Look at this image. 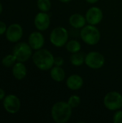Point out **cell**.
I'll return each mask as SVG.
<instances>
[{
	"instance_id": "1",
	"label": "cell",
	"mask_w": 122,
	"mask_h": 123,
	"mask_svg": "<svg viewBox=\"0 0 122 123\" xmlns=\"http://www.w3.org/2000/svg\"><path fill=\"white\" fill-rule=\"evenodd\" d=\"M73 108L67 102L59 101L55 102L51 108V117L56 123H66L72 116Z\"/></svg>"
},
{
	"instance_id": "2",
	"label": "cell",
	"mask_w": 122,
	"mask_h": 123,
	"mask_svg": "<svg viewBox=\"0 0 122 123\" xmlns=\"http://www.w3.org/2000/svg\"><path fill=\"white\" fill-rule=\"evenodd\" d=\"M32 57L35 66L41 71L50 70L54 66L55 57L52 53L47 49L41 48L35 50Z\"/></svg>"
},
{
	"instance_id": "3",
	"label": "cell",
	"mask_w": 122,
	"mask_h": 123,
	"mask_svg": "<svg viewBox=\"0 0 122 123\" xmlns=\"http://www.w3.org/2000/svg\"><path fill=\"white\" fill-rule=\"evenodd\" d=\"M80 36L83 43L88 45H96L101 40V32L96 25H86L80 32Z\"/></svg>"
},
{
	"instance_id": "4",
	"label": "cell",
	"mask_w": 122,
	"mask_h": 123,
	"mask_svg": "<svg viewBox=\"0 0 122 123\" xmlns=\"http://www.w3.org/2000/svg\"><path fill=\"white\" fill-rule=\"evenodd\" d=\"M69 32L63 27H55L50 34V42L57 48H62L68 41Z\"/></svg>"
},
{
	"instance_id": "5",
	"label": "cell",
	"mask_w": 122,
	"mask_h": 123,
	"mask_svg": "<svg viewBox=\"0 0 122 123\" xmlns=\"http://www.w3.org/2000/svg\"><path fill=\"white\" fill-rule=\"evenodd\" d=\"M104 105L110 111H116L122 109V94L116 91L108 92L104 98Z\"/></svg>"
},
{
	"instance_id": "6",
	"label": "cell",
	"mask_w": 122,
	"mask_h": 123,
	"mask_svg": "<svg viewBox=\"0 0 122 123\" xmlns=\"http://www.w3.org/2000/svg\"><path fill=\"white\" fill-rule=\"evenodd\" d=\"M12 54L15 56L17 61L24 63L32 56V48L29 43L25 42L19 43L14 47Z\"/></svg>"
},
{
	"instance_id": "7",
	"label": "cell",
	"mask_w": 122,
	"mask_h": 123,
	"mask_svg": "<svg viewBox=\"0 0 122 123\" xmlns=\"http://www.w3.org/2000/svg\"><path fill=\"white\" fill-rule=\"evenodd\" d=\"M85 63L91 69H100L105 64V58L98 51H91L85 56Z\"/></svg>"
},
{
	"instance_id": "8",
	"label": "cell",
	"mask_w": 122,
	"mask_h": 123,
	"mask_svg": "<svg viewBox=\"0 0 122 123\" xmlns=\"http://www.w3.org/2000/svg\"><path fill=\"white\" fill-rule=\"evenodd\" d=\"M85 17L86 22L89 25H97L104 18V13L99 6H91L86 12Z\"/></svg>"
},
{
	"instance_id": "9",
	"label": "cell",
	"mask_w": 122,
	"mask_h": 123,
	"mask_svg": "<svg viewBox=\"0 0 122 123\" xmlns=\"http://www.w3.org/2000/svg\"><path fill=\"white\" fill-rule=\"evenodd\" d=\"M3 106L8 113L15 114L19 112L21 107V102L17 96L14 94H9L4 97Z\"/></svg>"
},
{
	"instance_id": "10",
	"label": "cell",
	"mask_w": 122,
	"mask_h": 123,
	"mask_svg": "<svg viewBox=\"0 0 122 123\" xmlns=\"http://www.w3.org/2000/svg\"><path fill=\"white\" fill-rule=\"evenodd\" d=\"M6 37L11 43H17L23 35V29L19 24L13 23L10 25L6 31Z\"/></svg>"
},
{
	"instance_id": "11",
	"label": "cell",
	"mask_w": 122,
	"mask_h": 123,
	"mask_svg": "<svg viewBox=\"0 0 122 123\" xmlns=\"http://www.w3.org/2000/svg\"><path fill=\"white\" fill-rule=\"evenodd\" d=\"M34 25L36 29L40 32L45 31L50 25V17L47 12H40L37 13L34 19Z\"/></svg>"
},
{
	"instance_id": "12",
	"label": "cell",
	"mask_w": 122,
	"mask_h": 123,
	"mask_svg": "<svg viewBox=\"0 0 122 123\" xmlns=\"http://www.w3.org/2000/svg\"><path fill=\"white\" fill-rule=\"evenodd\" d=\"M28 43L32 48V50H40L42 48L45 44L44 35L39 30L32 32L28 37Z\"/></svg>"
},
{
	"instance_id": "13",
	"label": "cell",
	"mask_w": 122,
	"mask_h": 123,
	"mask_svg": "<svg viewBox=\"0 0 122 123\" xmlns=\"http://www.w3.org/2000/svg\"><path fill=\"white\" fill-rule=\"evenodd\" d=\"M83 79L81 76L78 74H72L69 76L65 81L68 89L72 91H78L83 86Z\"/></svg>"
},
{
	"instance_id": "14",
	"label": "cell",
	"mask_w": 122,
	"mask_h": 123,
	"mask_svg": "<svg viewBox=\"0 0 122 123\" xmlns=\"http://www.w3.org/2000/svg\"><path fill=\"white\" fill-rule=\"evenodd\" d=\"M70 25L74 29H82L87 23L85 16L79 14L75 13L70 16L68 19Z\"/></svg>"
},
{
	"instance_id": "15",
	"label": "cell",
	"mask_w": 122,
	"mask_h": 123,
	"mask_svg": "<svg viewBox=\"0 0 122 123\" xmlns=\"http://www.w3.org/2000/svg\"><path fill=\"white\" fill-rule=\"evenodd\" d=\"M27 68L24 63L17 61L12 66V75L17 80H22L27 75Z\"/></svg>"
},
{
	"instance_id": "16",
	"label": "cell",
	"mask_w": 122,
	"mask_h": 123,
	"mask_svg": "<svg viewBox=\"0 0 122 123\" xmlns=\"http://www.w3.org/2000/svg\"><path fill=\"white\" fill-rule=\"evenodd\" d=\"M50 76L53 81L56 82H62L65 78V72L62 66H53L50 70Z\"/></svg>"
},
{
	"instance_id": "17",
	"label": "cell",
	"mask_w": 122,
	"mask_h": 123,
	"mask_svg": "<svg viewBox=\"0 0 122 123\" xmlns=\"http://www.w3.org/2000/svg\"><path fill=\"white\" fill-rule=\"evenodd\" d=\"M85 55L82 53L78 52L75 53H72L70 61V63L76 67H79L85 63Z\"/></svg>"
},
{
	"instance_id": "18",
	"label": "cell",
	"mask_w": 122,
	"mask_h": 123,
	"mask_svg": "<svg viewBox=\"0 0 122 123\" xmlns=\"http://www.w3.org/2000/svg\"><path fill=\"white\" fill-rule=\"evenodd\" d=\"M65 48L70 53H78L81 50V44L76 40H70L65 44Z\"/></svg>"
},
{
	"instance_id": "19",
	"label": "cell",
	"mask_w": 122,
	"mask_h": 123,
	"mask_svg": "<svg viewBox=\"0 0 122 123\" xmlns=\"http://www.w3.org/2000/svg\"><path fill=\"white\" fill-rule=\"evenodd\" d=\"M37 6L40 12H47L50 10L52 4L50 0H37Z\"/></svg>"
},
{
	"instance_id": "20",
	"label": "cell",
	"mask_w": 122,
	"mask_h": 123,
	"mask_svg": "<svg viewBox=\"0 0 122 123\" xmlns=\"http://www.w3.org/2000/svg\"><path fill=\"white\" fill-rule=\"evenodd\" d=\"M17 59L15 58V56L13 54H10V55H7L5 57L3 58V59L1 60V63L4 66L6 67V68H9L12 67L14 65V63H16Z\"/></svg>"
},
{
	"instance_id": "21",
	"label": "cell",
	"mask_w": 122,
	"mask_h": 123,
	"mask_svg": "<svg viewBox=\"0 0 122 123\" xmlns=\"http://www.w3.org/2000/svg\"><path fill=\"white\" fill-rule=\"evenodd\" d=\"M67 102L68 103V105H69L73 109L77 108V107H79V105H80L81 103V98L79 96L74 94V95L70 96V97L68 98Z\"/></svg>"
},
{
	"instance_id": "22",
	"label": "cell",
	"mask_w": 122,
	"mask_h": 123,
	"mask_svg": "<svg viewBox=\"0 0 122 123\" xmlns=\"http://www.w3.org/2000/svg\"><path fill=\"white\" fill-rule=\"evenodd\" d=\"M113 122L114 123H122V110L115 111L113 116Z\"/></svg>"
},
{
	"instance_id": "23",
	"label": "cell",
	"mask_w": 122,
	"mask_h": 123,
	"mask_svg": "<svg viewBox=\"0 0 122 123\" xmlns=\"http://www.w3.org/2000/svg\"><path fill=\"white\" fill-rule=\"evenodd\" d=\"M64 59L63 58H62L61 56H58L55 58L54 60V66H62L64 64Z\"/></svg>"
},
{
	"instance_id": "24",
	"label": "cell",
	"mask_w": 122,
	"mask_h": 123,
	"mask_svg": "<svg viewBox=\"0 0 122 123\" xmlns=\"http://www.w3.org/2000/svg\"><path fill=\"white\" fill-rule=\"evenodd\" d=\"M6 29L7 27H6V25L5 24V22L0 21V35L5 33L6 31Z\"/></svg>"
},
{
	"instance_id": "25",
	"label": "cell",
	"mask_w": 122,
	"mask_h": 123,
	"mask_svg": "<svg viewBox=\"0 0 122 123\" xmlns=\"http://www.w3.org/2000/svg\"><path fill=\"white\" fill-rule=\"evenodd\" d=\"M4 97H5V92L0 88V100L4 99Z\"/></svg>"
},
{
	"instance_id": "26",
	"label": "cell",
	"mask_w": 122,
	"mask_h": 123,
	"mask_svg": "<svg viewBox=\"0 0 122 123\" xmlns=\"http://www.w3.org/2000/svg\"><path fill=\"white\" fill-rule=\"evenodd\" d=\"M99 1V0H86V1H87L88 3L91 4H96V3H97Z\"/></svg>"
},
{
	"instance_id": "27",
	"label": "cell",
	"mask_w": 122,
	"mask_h": 123,
	"mask_svg": "<svg viewBox=\"0 0 122 123\" xmlns=\"http://www.w3.org/2000/svg\"><path fill=\"white\" fill-rule=\"evenodd\" d=\"M60 2H62V3H68L70 1H71L72 0H58Z\"/></svg>"
},
{
	"instance_id": "28",
	"label": "cell",
	"mask_w": 122,
	"mask_h": 123,
	"mask_svg": "<svg viewBox=\"0 0 122 123\" xmlns=\"http://www.w3.org/2000/svg\"><path fill=\"white\" fill-rule=\"evenodd\" d=\"M2 11H3V6H2V4H1V3L0 2V14H1Z\"/></svg>"
},
{
	"instance_id": "29",
	"label": "cell",
	"mask_w": 122,
	"mask_h": 123,
	"mask_svg": "<svg viewBox=\"0 0 122 123\" xmlns=\"http://www.w3.org/2000/svg\"></svg>"
}]
</instances>
